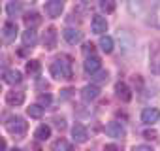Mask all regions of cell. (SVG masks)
I'll list each match as a JSON object with an SVG mask.
<instances>
[{
	"label": "cell",
	"instance_id": "obj_18",
	"mask_svg": "<svg viewBox=\"0 0 160 151\" xmlns=\"http://www.w3.org/2000/svg\"><path fill=\"white\" fill-rule=\"evenodd\" d=\"M34 136H36L38 140H47V138L51 136V127H49V125H40V127L36 128Z\"/></svg>",
	"mask_w": 160,
	"mask_h": 151
},
{
	"label": "cell",
	"instance_id": "obj_17",
	"mask_svg": "<svg viewBox=\"0 0 160 151\" xmlns=\"http://www.w3.org/2000/svg\"><path fill=\"white\" fill-rule=\"evenodd\" d=\"M36 42H38V36H36V30H32V29H27L25 32H23V44L25 45H36Z\"/></svg>",
	"mask_w": 160,
	"mask_h": 151
},
{
	"label": "cell",
	"instance_id": "obj_15",
	"mask_svg": "<svg viewBox=\"0 0 160 151\" xmlns=\"http://www.w3.org/2000/svg\"><path fill=\"white\" fill-rule=\"evenodd\" d=\"M23 19H25V25H27L28 29H32V30H34V27H38V25L42 23V17H40V13H36V12L27 13Z\"/></svg>",
	"mask_w": 160,
	"mask_h": 151
},
{
	"label": "cell",
	"instance_id": "obj_22",
	"mask_svg": "<svg viewBox=\"0 0 160 151\" xmlns=\"http://www.w3.org/2000/svg\"><path fill=\"white\" fill-rule=\"evenodd\" d=\"M27 113H28L30 117H34V119H40V117L43 115V108H42L40 104H32V106L27 108Z\"/></svg>",
	"mask_w": 160,
	"mask_h": 151
},
{
	"label": "cell",
	"instance_id": "obj_4",
	"mask_svg": "<svg viewBox=\"0 0 160 151\" xmlns=\"http://www.w3.org/2000/svg\"><path fill=\"white\" fill-rule=\"evenodd\" d=\"M64 10V4L60 0H51V2H45V13L49 17H58Z\"/></svg>",
	"mask_w": 160,
	"mask_h": 151
},
{
	"label": "cell",
	"instance_id": "obj_10",
	"mask_svg": "<svg viewBox=\"0 0 160 151\" xmlns=\"http://www.w3.org/2000/svg\"><path fill=\"white\" fill-rule=\"evenodd\" d=\"M62 36H64V40H66L68 44H72V45L79 44V42H81V38H83V34L79 32L77 29H66V30L62 32Z\"/></svg>",
	"mask_w": 160,
	"mask_h": 151
},
{
	"label": "cell",
	"instance_id": "obj_34",
	"mask_svg": "<svg viewBox=\"0 0 160 151\" xmlns=\"http://www.w3.org/2000/svg\"><path fill=\"white\" fill-rule=\"evenodd\" d=\"M0 93H2V85H0Z\"/></svg>",
	"mask_w": 160,
	"mask_h": 151
},
{
	"label": "cell",
	"instance_id": "obj_12",
	"mask_svg": "<svg viewBox=\"0 0 160 151\" xmlns=\"http://www.w3.org/2000/svg\"><path fill=\"white\" fill-rule=\"evenodd\" d=\"M81 96H83V100H87V102L96 100V98L100 96V89H98L96 85H87V87H83Z\"/></svg>",
	"mask_w": 160,
	"mask_h": 151
},
{
	"label": "cell",
	"instance_id": "obj_24",
	"mask_svg": "<svg viewBox=\"0 0 160 151\" xmlns=\"http://www.w3.org/2000/svg\"><path fill=\"white\" fill-rule=\"evenodd\" d=\"M6 10H8V13H10L12 17H15V15L21 13V4H19V2H17V4H15V2H10Z\"/></svg>",
	"mask_w": 160,
	"mask_h": 151
},
{
	"label": "cell",
	"instance_id": "obj_8",
	"mask_svg": "<svg viewBox=\"0 0 160 151\" xmlns=\"http://www.w3.org/2000/svg\"><path fill=\"white\" fill-rule=\"evenodd\" d=\"M83 68H85V72L87 74H96L100 68H102V62H100V59L98 57H87L85 59V62H83Z\"/></svg>",
	"mask_w": 160,
	"mask_h": 151
},
{
	"label": "cell",
	"instance_id": "obj_1",
	"mask_svg": "<svg viewBox=\"0 0 160 151\" xmlns=\"http://www.w3.org/2000/svg\"><path fill=\"white\" fill-rule=\"evenodd\" d=\"M51 76L55 80H70L72 78V62H68V57H60L51 64Z\"/></svg>",
	"mask_w": 160,
	"mask_h": 151
},
{
	"label": "cell",
	"instance_id": "obj_16",
	"mask_svg": "<svg viewBox=\"0 0 160 151\" xmlns=\"http://www.w3.org/2000/svg\"><path fill=\"white\" fill-rule=\"evenodd\" d=\"M40 72H42L40 60H28V62H27V74L30 76V78H36V76H40Z\"/></svg>",
	"mask_w": 160,
	"mask_h": 151
},
{
	"label": "cell",
	"instance_id": "obj_28",
	"mask_svg": "<svg viewBox=\"0 0 160 151\" xmlns=\"http://www.w3.org/2000/svg\"><path fill=\"white\" fill-rule=\"evenodd\" d=\"M132 151H152V147L151 145H136V147H132Z\"/></svg>",
	"mask_w": 160,
	"mask_h": 151
},
{
	"label": "cell",
	"instance_id": "obj_33",
	"mask_svg": "<svg viewBox=\"0 0 160 151\" xmlns=\"http://www.w3.org/2000/svg\"><path fill=\"white\" fill-rule=\"evenodd\" d=\"M12 151H21V149H17V147H13V149H12Z\"/></svg>",
	"mask_w": 160,
	"mask_h": 151
},
{
	"label": "cell",
	"instance_id": "obj_19",
	"mask_svg": "<svg viewBox=\"0 0 160 151\" xmlns=\"http://www.w3.org/2000/svg\"><path fill=\"white\" fill-rule=\"evenodd\" d=\"M100 49L104 53H111L113 51V38L111 36H102L100 38Z\"/></svg>",
	"mask_w": 160,
	"mask_h": 151
},
{
	"label": "cell",
	"instance_id": "obj_3",
	"mask_svg": "<svg viewBox=\"0 0 160 151\" xmlns=\"http://www.w3.org/2000/svg\"><path fill=\"white\" fill-rule=\"evenodd\" d=\"M106 134H108V136H111V138H124L126 130H124V127H122L121 123L111 121V123H108V125H106Z\"/></svg>",
	"mask_w": 160,
	"mask_h": 151
},
{
	"label": "cell",
	"instance_id": "obj_5",
	"mask_svg": "<svg viewBox=\"0 0 160 151\" xmlns=\"http://www.w3.org/2000/svg\"><path fill=\"white\" fill-rule=\"evenodd\" d=\"M43 47L45 49H55L57 47V29L49 27L43 34Z\"/></svg>",
	"mask_w": 160,
	"mask_h": 151
},
{
	"label": "cell",
	"instance_id": "obj_20",
	"mask_svg": "<svg viewBox=\"0 0 160 151\" xmlns=\"http://www.w3.org/2000/svg\"><path fill=\"white\" fill-rule=\"evenodd\" d=\"M53 151H73L72 143H68L64 138H58L55 143H53Z\"/></svg>",
	"mask_w": 160,
	"mask_h": 151
},
{
	"label": "cell",
	"instance_id": "obj_30",
	"mask_svg": "<svg viewBox=\"0 0 160 151\" xmlns=\"http://www.w3.org/2000/svg\"><path fill=\"white\" fill-rule=\"evenodd\" d=\"M40 104H45V106L51 104V96H49V95H42V96H40Z\"/></svg>",
	"mask_w": 160,
	"mask_h": 151
},
{
	"label": "cell",
	"instance_id": "obj_25",
	"mask_svg": "<svg viewBox=\"0 0 160 151\" xmlns=\"http://www.w3.org/2000/svg\"><path fill=\"white\" fill-rule=\"evenodd\" d=\"M83 51H85V55H87V57H89V55L92 57V53H94V45H92V44H85Z\"/></svg>",
	"mask_w": 160,
	"mask_h": 151
},
{
	"label": "cell",
	"instance_id": "obj_35",
	"mask_svg": "<svg viewBox=\"0 0 160 151\" xmlns=\"http://www.w3.org/2000/svg\"><path fill=\"white\" fill-rule=\"evenodd\" d=\"M0 45H2V42H0Z\"/></svg>",
	"mask_w": 160,
	"mask_h": 151
},
{
	"label": "cell",
	"instance_id": "obj_26",
	"mask_svg": "<svg viewBox=\"0 0 160 151\" xmlns=\"http://www.w3.org/2000/svg\"><path fill=\"white\" fill-rule=\"evenodd\" d=\"M143 136H145V138H149V140H154V138H156L158 134H156V130H152V128L149 130V128H147V130L143 132Z\"/></svg>",
	"mask_w": 160,
	"mask_h": 151
},
{
	"label": "cell",
	"instance_id": "obj_7",
	"mask_svg": "<svg viewBox=\"0 0 160 151\" xmlns=\"http://www.w3.org/2000/svg\"><path fill=\"white\" fill-rule=\"evenodd\" d=\"M158 119H160L158 108H145V110L141 112V121L147 123V125H152V123H156Z\"/></svg>",
	"mask_w": 160,
	"mask_h": 151
},
{
	"label": "cell",
	"instance_id": "obj_31",
	"mask_svg": "<svg viewBox=\"0 0 160 151\" xmlns=\"http://www.w3.org/2000/svg\"><path fill=\"white\" fill-rule=\"evenodd\" d=\"M6 147H8V145H6V140L0 136V151H6Z\"/></svg>",
	"mask_w": 160,
	"mask_h": 151
},
{
	"label": "cell",
	"instance_id": "obj_11",
	"mask_svg": "<svg viewBox=\"0 0 160 151\" xmlns=\"http://www.w3.org/2000/svg\"><path fill=\"white\" fill-rule=\"evenodd\" d=\"M72 136H73V140L75 142H79V143H83V142H87V138H89V132H87V128L83 127V125H73V128H72Z\"/></svg>",
	"mask_w": 160,
	"mask_h": 151
},
{
	"label": "cell",
	"instance_id": "obj_27",
	"mask_svg": "<svg viewBox=\"0 0 160 151\" xmlns=\"http://www.w3.org/2000/svg\"><path fill=\"white\" fill-rule=\"evenodd\" d=\"M104 151H122V149L115 143H108V145H104Z\"/></svg>",
	"mask_w": 160,
	"mask_h": 151
},
{
	"label": "cell",
	"instance_id": "obj_21",
	"mask_svg": "<svg viewBox=\"0 0 160 151\" xmlns=\"http://www.w3.org/2000/svg\"><path fill=\"white\" fill-rule=\"evenodd\" d=\"M4 78H6V81L12 83V85H13V83H19V81H21V72H19V70H8V72L4 74Z\"/></svg>",
	"mask_w": 160,
	"mask_h": 151
},
{
	"label": "cell",
	"instance_id": "obj_13",
	"mask_svg": "<svg viewBox=\"0 0 160 151\" xmlns=\"http://www.w3.org/2000/svg\"><path fill=\"white\" fill-rule=\"evenodd\" d=\"M6 102L10 106H21L25 102V93H19V91H10L6 93Z\"/></svg>",
	"mask_w": 160,
	"mask_h": 151
},
{
	"label": "cell",
	"instance_id": "obj_9",
	"mask_svg": "<svg viewBox=\"0 0 160 151\" xmlns=\"http://www.w3.org/2000/svg\"><path fill=\"white\" fill-rule=\"evenodd\" d=\"M91 27H92V32H94V34H104V32L108 30V21H106L102 15H94Z\"/></svg>",
	"mask_w": 160,
	"mask_h": 151
},
{
	"label": "cell",
	"instance_id": "obj_32",
	"mask_svg": "<svg viewBox=\"0 0 160 151\" xmlns=\"http://www.w3.org/2000/svg\"><path fill=\"white\" fill-rule=\"evenodd\" d=\"M57 127H58V128H60V130H62V128H64V127H66V125H64V119H60V121H57Z\"/></svg>",
	"mask_w": 160,
	"mask_h": 151
},
{
	"label": "cell",
	"instance_id": "obj_6",
	"mask_svg": "<svg viewBox=\"0 0 160 151\" xmlns=\"http://www.w3.org/2000/svg\"><path fill=\"white\" fill-rule=\"evenodd\" d=\"M115 93H117V98L122 100V102H130V100H132V91H130V87H128L126 83H122V81H119V83L115 85Z\"/></svg>",
	"mask_w": 160,
	"mask_h": 151
},
{
	"label": "cell",
	"instance_id": "obj_29",
	"mask_svg": "<svg viewBox=\"0 0 160 151\" xmlns=\"http://www.w3.org/2000/svg\"><path fill=\"white\" fill-rule=\"evenodd\" d=\"M94 80H96V81H108V72H100Z\"/></svg>",
	"mask_w": 160,
	"mask_h": 151
},
{
	"label": "cell",
	"instance_id": "obj_23",
	"mask_svg": "<svg viewBox=\"0 0 160 151\" xmlns=\"http://www.w3.org/2000/svg\"><path fill=\"white\" fill-rule=\"evenodd\" d=\"M117 8V4L113 2V0H104V2H100V10L106 12V13H113Z\"/></svg>",
	"mask_w": 160,
	"mask_h": 151
},
{
	"label": "cell",
	"instance_id": "obj_14",
	"mask_svg": "<svg viewBox=\"0 0 160 151\" xmlns=\"http://www.w3.org/2000/svg\"><path fill=\"white\" fill-rule=\"evenodd\" d=\"M2 32H4V40H6V42H13L15 36H17V25L12 23V21H8V23L4 25Z\"/></svg>",
	"mask_w": 160,
	"mask_h": 151
},
{
	"label": "cell",
	"instance_id": "obj_2",
	"mask_svg": "<svg viewBox=\"0 0 160 151\" xmlns=\"http://www.w3.org/2000/svg\"><path fill=\"white\" fill-rule=\"evenodd\" d=\"M6 128L10 134L13 136H25L27 134V128H28V123H25L23 117H12L8 123H6Z\"/></svg>",
	"mask_w": 160,
	"mask_h": 151
}]
</instances>
